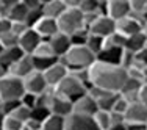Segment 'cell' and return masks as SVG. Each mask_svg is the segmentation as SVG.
<instances>
[{
  "mask_svg": "<svg viewBox=\"0 0 147 130\" xmlns=\"http://www.w3.org/2000/svg\"><path fill=\"white\" fill-rule=\"evenodd\" d=\"M89 80L91 86L94 88H100L111 93H121L127 80V71L121 66H110L96 61L89 68Z\"/></svg>",
  "mask_w": 147,
  "mask_h": 130,
  "instance_id": "obj_1",
  "label": "cell"
},
{
  "mask_svg": "<svg viewBox=\"0 0 147 130\" xmlns=\"http://www.w3.org/2000/svg\"><path fill=\"white\" fill-rule=\"evenodd\" d=\"M59 61L67 68L69 72H72L80 69H89L97 61V57L86 45H72L71 50L63 58H59Z\"/></svg>",
  "mask_w": 147,
  "mask_h": 130,
  "instance_id": "obj_2",
  "label": "cell"
},
{
  "mask_svg": "<svg viewBox=\"0 0 147 130\" xmlns=\"http://www.w3.org/2000/svg\"><path fill=\"white\" fill-rule=\"evenodd\" d=\"M58 28L61 33L72 36L78 31L85 30V22H83V13L78 8H66V11L58 17ZM88 30V28H86Z\"/></svg>",
  "mask_w": 147,
  "mask_h": 130,
  "instance_id": "obj_3",
  "label": "cell"
},
{
  "mask_svg": "<svg viewBox=\"0 0 147 130\" xmlns=\"http://www.w3.org/2000/svg\"><path fill=\"white\" fill-rule=\"evenodd\" d=\"M53 93L57 94V96L63 97V99L71 100L74 104L77 99H80L82 96H85V94L88 93V88L83 85V83H80L74 75L69 74L66 79H63L61 82L53 88Z\"/></svg>",
  "mask_w": 147,
  "mask_h": 130,
  "instance_id": "obj_4",
  "label": "cell"
},
{
  "mask_svg": "<svg viewBox=\"0 0 147 130\" xmlns=\"http://www.w3.org/2000/svg\"><path fill=\"white\" fill-rule=\"evenodd\" d=\"M24 94H25V86H24L22 79L8 75L0 80V99H2V102L20 100Z\"/></svg>",
  "mask_w": 147,
  "mask_h": 130,
  "instance_id": "obj_5",
  "label": "cell"
},
{
  "mask_svg": "<svg viewBox=\"0 0 147 130\" xmlns=\"http://www.w3.org/2000/svg\"><path fill=\"white\" fill-rule=\"evenodd\" d=\"M88 94L97 102L99 110L108 111V113H111V111H113V107H114V104H116V100H117V97H119V93H111V91H105V89L94 88V86L89 88Z\"/></svg>",
  "mask_w": 147,
  "mask_h": 130,
  "instance_id": "obj_6",
  "label": "cell"
},
{
  "mask_svg": "<svg viewBox=\"0 0 147 130\" xmlns=\"http://www.w3.org/2000/svg\"><path fill=\"white\" fill-rule=\"evenodd\" d=\"M24 86H25V93H30V94H34V96H41L44 94L45 91L52 89L49 88L47 82L44 79V74L42 72H31L28 77L24 79Z\"/></svg>",
  "mask_w": 147,
  "mask_h": 130,
  "instance_id": "obj_7",
  "label": "cell"
},
{
  "mask_svg": "<svg viewBox=\"0 0 147 130\" xmlns=\"http://www.w3.org/2000/svg\"><path fill=\"white\" fill-rule=\"evenodd\" d=\"M88 31H89V35H94V36H99L102 39H107L108 36L116 33V22L108 16H100L88 28Z\"/></svg>",
  "mask_w": 147,
  "mask_h": 130,
  "instance_id": "obj_8",
  "label": "cell"
},
{
  "mask_svg": "<svg viewBox=\"0 0 147 130\" xmlns=\"http://www.w3.org/2000/svg\"><path fill=\"white\" fill-rule=\"evenodd\" d=\"M107 16L114 22L130 16V0H108L107 3Z\"/></svg>",
  "mask_w": 147,
  "mask_h": 130,
  "instance_id": "obj_9",
  "label": "cell"
},
{
  "mask_svg": "<svg viewBox=\"0 0 147 130\" xmlns=\"http://www.w3.org/2000/svg\"><path fill=\"white\" fill-rule=\"evenodd\" d=\"M142 30H144V25L138 19H135L133 16L124 17V19L116 22V31L119 35H122L124 38H130L133 35H138Z\"/></svg>",
  "mask_w": 147,
  "mask_h": 130,
  "instance_id": "obj_10",
  "label": "cell"
},
{
  "mask_svg": "<svg viewBox=\"0 0 147 130\" xmlns=\"http://www.w3.org/2000/svg\"><path fill=\"white\" fill-rule=\"evenodd\" d=\"M64 130H99V127L94 122V118L72 113L69 118H66V129Z\"/></svg>",
  "mask_w": 147,
  "mask_h": 130,
  "instance_id": "obj_11",
  "label": "cell"
},
{
  "mask_svg": "<svg viewBox=\"0 0 147 130\" xmlns=\"http://www.w3.org/2000/svg\"><path fill=\"white\" fill-rule=\"evenodd\" d=\"M99 111V107H97V102L89 96L88 93L85 96H82L80 99H77L74 102V113L80 114V116H89L92 118L94 114Z\"/></svg>",
  "mask_w": 147,
  "mask_h": 130,
  "instance_id": "obj_12",
  "label": "cell"
},
{
  "mask_svg": "<svg viewBox=\"0 0 147 130\" xmlns=\"http://www.w3.org/2000/svg\"><path fill=\"white\" fill-rule=\"evenodd\" d=\"M41 43H42V38H41L33 28H28L22 36H19L17 45L22 49V52L25 55H33V52L36 50V47Z\"/></svg>",
  "mask_w": 147,
  "mask_h": 130,
  "instance_id": "obj_13",
  "label": "cell"
},
{
  "mask_svg": "<svg viewBox=\"0 0 147 130\" xmlns=\"http://www.w3.org/2000/svg\"><path fill=\"white\" fill-rule=\"evenodd\" d=\"M33 30L39 35L42 39H50L52 36H55L57 33H59L58 28V20L57 19H50V17H41L38 20V24L33 27Z\"/></svg>",
  "mask_w": 147,
  "mask_h": 130,
  "instance_id": "obj_14",
  "label": "cell"
},
{
  "mask_svg": "<svg viewBox=\"0 0 147 130\" xmlns=\"http://www.w3.org/2000/svg\"><path fill=\"white\" fill-rule=\"evenodd\" d=\"M147 122V107L142 102H136L125 111V124H146Z\"/></svg>",
  "mask_w": 147,
  "mask_h": 130,
  "instance_id": "obj_15",
  "label": "cell"
},
{
  "mask_svg": "<svg viewBox=\"0 0 147 130\" xmlns=\"http://www.w3.org/2000/svg\"><path fill=\"white\" fill-rule=\"evenodd\" d=\"M67 75H69V71L61 61H58L57 64H53L49 71L44 72V79H45V82H47L49 88H52V89H53L63 79H66Z\"/></svg>",
  "mask_w": 147,
  "mask_h": 130,
  "instance_id": "obj_16",
  "label": "cell"
},
{
  "mask_svg": "<svg viewBox=\"0 0 147 130\" xmlns=\"http://www.w3.org/2000/svg\"><path fill=\"white\" fill-rule=\"evenodd\" d=\"M31 72H34V66H33V58L31 55H25L24 58H20L17 63L9 68V75L17 77V79H25L28 77Z\"/></svg>",
  "mask_w": 147,
  "mask_h": 130,
  "instance_id": "obj_17",
  "label": "cell"
},
{
  "mask_svg": "<svg viewBox=\"0 0 147 130\" xmlns=\"http://www.w3.org/2000/svg\"><path fill=\"white\" fill-rule=\"evenodd\" d=\"M47 41L50 43L52 49H53L55 55H57L58 58H63L69 50H71V47H72L71 36H67V35L61 33V31H59V33H57L55 36H52L50 39H47Z\"/></svg>",
  "mask_w": 147,
  "mask_h": 130,
  "instance_id": "obj_18",
  "label": "cell"
},
{
  "mask_svg": "<svg viewBox=\"0 0 147 130\" xmlns=\"http://www.w3.org/2000/svg\"><path fill=\"white\" fill-rule=\"evenodd\" d=\"M50 111L52 114H57V116H61V118H69L72 113H74V104L67 99H63V97L57 96L53 93V99L50 102Z\"/></svg>",
  "mask_w": 147,
  "mask_h": 130,
  "instance_id": "obj_19",
  "label": "cell"
},
{
  "mask_svg": "<svg viewBox=\"0 0 147 130\" xmlns=\"http://www.w3.org/2000/svg\"><path fill=\"white\" fill-rule=\"evenodd\" d=\"M64 11H66V5H64L63 0H42L41 13H42L44 17L58 19Z\"/></svg>",
  "mask_w": 147,
  "mask_h": 130,
  "instance_id": "obj_20",
  "label": "cell"
},
{
  "mask_svg": "<svg viewBox=\"0 0 147 130\" xmlns=\"http://www.w3.org/2000/svg\"><path fill=\"white\" fill-rule=\"evenodd\" d=\"M24 57H25V53L22 52V49H20L19 45L11 47V49H3V50L0 52V66L9 69L14 63H17Z\"/></svg>",
  "mask_w": 147,
  "mask_h": 130,
  "instance_id": "obj_21",
  "label": "cell"
},
{
  "mask_svg": "<svg viewBox=\"0 0 147 130\" xmlns=\"http://www.w3.org/2000/svg\"><path fill=\"white\" fill-rule=\"evenodd\" d=\"M122 55H124V49H103L97 55V61L110 66H121Z\"/></svg>",
  "mask_w": 147,
  "mask_h": 130,
  "instance_id": "obj_22",
  "label": "cell"
},
{
  "mask_svg": "<svg viewBox=\"0 0 147 130\" xmlns=\"http://www.w3.org/2000/svg\"><path fill=\"white\" fill-rule=\"evenodd\" d=\"M147 47V36L144 35V31H141V33L138 35H133V36L127 38V41H125V50L131 52V53H139L141 50H144Z\"/></svg>",
  "mask_w": 147,
  "mask_h": 130,
  "instance_id": "obj_23",
  "label": "cell"
},
{
  "mask_svg": "<svg viewBox=\"0 0 147 130\" xmlns=\"http://www.w3.org/2000/svg\"><path fill=\"white\" fill-rule=\"evenodd\" d=\"M28 13H30V9L25 6L24 0H17V2L14 3V6L9 9L8 19L11 20V22H25Z\"/></svg>",
  "mask_w": 147,
  "mask_h": 130,
  "instance_id": "obj_24",
  "label": "cell"
},
{
  "mask_svg": "<svg viewBox=\"0 0 147 130\" xmlns=\"http://www.w3.org/2000/svg\"><path fill=\"white\" fill-rule=\"evenodd\" d=\"M66 129V118L57 114H50L42 122V130H64Z\"/></svg>",
  "mask_w": 147,
  "mask_h": 130,
  "instance_id": "obj_25",
  "label": "cell"
},
{
  "mask_svg": "<svg viewBox=\"0 0 147 130\" xmlns=\"http://www.w3.org/2000/svg\"><path fill=\"white\" fill-rule=\"evenodd\" d=\"M31 57H36V58H58L47 39H42V43L36 47V50L33 52Z\"/></svg>",
  "mask_w": 147,
  "mask_h": 130,
  "instance_id": "obj_26",
  "label": "cell"
},
{
  "mask_svg": "<svg viewBox=\"0 0 147 130\" xmlns=\"http://www.w3.org/2000/svg\"><path fill=\"white\" fill-rule=\"evenodd\" d=\"M92 118H94L96 125L99 127V130H110L111 129V113L99 110Z\"/></svg>",
  "mask_w": 147,
  "mask_h": 130,
  "instance_id": "obj_27",
  "label": "cell"
},
{
  "mask_svg": "<svg viewBox=\"0 0 147 130\" xmlns=\"http://www.w3.org/2000/svg\"><path fill=\"white\" fill-rule=\"evenodd\" d=\"M33 58V66H34V71L38 72H45L52 68L53 64H57L59 61V58H36V57H31Z\"/></svg>",
  "mask_w": 147,
  "mask_h": 130,
  "instance_id": "obj_28",
  "label": "cell"
},
{
  "mask_svg": "<svg viewBox=\"0 0 147 130\" xmlns=\"http://www.w3.org/2000/svg\"><path fill=\"white\" fill-rule=\"evenodd\" d=\"M78 9L83 14H92V13L100 14V0H80Z\"/></svg>",
  "mask_w": 147,
  "mask_h": 130,
  "instance_id": "obj_29",
  "label": "cell"
},
{
  "mask_svg": "<svg viewBox=\"0 0 147 130\" xmlns=\"http://www.w3.org/2000/svg\"><path fill=\"white\" fill-rule=\"evenodd\" d=\"M125 41H127V38H124L122 35H119L116 31V33H113L111 36H108L107 39H105L103 49H124Z\"/></svg>",
  "mask_w": 147,
  "mask_h": 130,
  "instance_id": "obj_30",
  "label": "cell"
},
{
  "mask_svg": "<svg viewBox=\"0 0 147 130\" xmlns=\"http://www.w3.org/2000/svg\"><path fill=\"white\" fill-rule=\"evenodd\" d=\"M103 44H105V39H102V38H99V36H94V35H89L88 41H86V47H88L96 57L103 50Z\"/></svg>",
  "mask_w": 147,
  "mask_h": 130,
  "instance_id": "obj_31",
  "label": "cell"
},
{
  "mask_svg": "<svg viewBox=\"0 0 147 130\" xmlns=\"http://www.w3.org/2000/svg\"><path fill=\"white\" fill-rule=\"evenodd\" d=\"M50 114H52V111H50V108H49V107L38 105V107H34L33 110H31V118L30 119H34V121H38V122H41V124H42V122Z\"/></svg>",
  "mask_w": 147,
  "mask_h": 130,
  "instance_id": "obj_32",
  "label": "cell"
},
{
  "mask_svg": "<svg viewBox=\"0 0 147 130\" xmlns=\"http://www.w3.org/2000/svg\"><path fill=\"white\" fill-rule=\"evenodd\" d=\"M141 86H142V83L139 82V80L128 79V77H127V80H125V83H124V86H122V89H121V93H119V94L139 93V91H141Z\"/></svg>",
  "mask_w": 147,
  "mask_h": 130,
  "instance_id": "obj_33",
  "label": "cell"
},
{
  "mask_svg": "<svg viewBox=\"0 0 147 130\" xmlns=\"http://www.w3.org/2000/svg\"><path fill=\"white\" fill-rule=\"evenodd\" d=\"M8 116H13V118H16L17 121H20L22 124H25V122L31 118V110L27 108L25 105H22V102H20V107H17L16 110L13 111L11 114H8Z\"/></svg>",
  "mask_w": 147,
  "mask_h": 130,
  "instance_id": "obj_34",
  "label": "cell"
},
{
  "mask_svg": "<svg viewBox=\"0 0 147 130\" xmlns=\"http://www.w3.org/2000/svg\"><path fill=\"white\" fill-rule=\"evenodd\" d=\"M17 41H19V38H17L16 35L13 33V31H9V33L2 35V36H0V45H2V49L16 47V45H17Z\"/></svg>",
  "mask_w": 147,
  "mask_h": 130,
  "instance_id": "obj_35",
  "label": "cell"
},
{
  "mask_svg": "<svg viewBox=\"0 0 147 130\" xmlns=\"http://www.w3.org/2000/svg\"><path fill=\"white\" fill-rule=\"evenodd\" d=\"M22 122L17 121L13 116H5L3 118V130H20L22 129Z\"/></svg>",
  "mask_w": 147,
  "mask_h": 130,
  "instance_id": "obj_36",
  "label": "cell"
},
{
  "mask_svg": "<svg viewBox=\"0 0 147 130\" xmlns=\"http://www.w3.org/2000/svg\"><path fill=\"white\" fill-rule=\"evenodd\" d=\"M88 36H89V31L85 28V30L78 31V33L72 35V36H71V43H72V45H86Z\"/></svg>",
  "mask_w": 147,
  "mask_h": 130,
  "instance_id": "obj_37",
  "label": "cell"
},
{
  "mask_svg": "<svg viewBox=\"0 0 147 130\" xmlns=\"http://www.w3.org/2000/svg\"><path fill=\"white\" fill-rule=\"evenodd\" d=\"M128 107H130V104H128V102L125 100L121 94H119L116 104H114V107H113V111H114V113H119V114H124L125 116V111L128 110Z\"/></svg>",
  "mask_w": 147,
  "mask_h": 130,
  "instance_id": "obj_38",
  "label": "cell"
},
{
  "mask_svg": "<svg viewBox=\"0 0 147 130\" xmlns=\"http://www.w3.org/2000/svg\"><path fill=\"white\" fill-rule=\"evenodd\" d=\"M41 17H42V13H41V9H34V11H30L28 16H27V20H25L27 27H28V28H33V27L38 24V20H39Z\"/></svg>",
  "mask_w": 147,
  "mask_h": 130,
  "instance_id": "obj_39",
  "label": "cell"
},
{
  "mask_svg": "<svg viewBox=\"0 0 147 130\" xmlns=\"http://www.w3.org/2000/svg\"><path fill=\"white\" fill-rule=\"evenodd\" d=\"M20 102H22V105H25L27 108L33 110V108L38 105V96L30 94V93H25V94L22 96V99H20Z\"/></svg>",
  "mask_w": 147,
  "mask_h": 130,
  "instance_id": "obj_40",
  "label": "cell"
},
{
  "mask_svg": "<svg viewBox=\"0 0 147 130\" xmlns=\"http://www.w3.org/2000/svg\"><path fill=\"white\" fill-rule=\"evenodd\" d=\"M17 107H20V100H6V102H3V113H5V116H8Z\"/></svg>",
  "mask_w": 147,
  "mask_h": 130,
  "instance_id": "obj_41",
  "label": "cell"
},
{
  "mask_svg": "<svg viewBox=\"0 0 147 130\" xmlns=\"http://www.w3.org/2000/svg\"><path fill=\"white\" fill-rule=\"evenodd\" d=\"M28 30V27H27V24L25 22H13V27H11V31L16 35L17 38L19 36H22L25 31Z\"/></svg>",
  "mask_w": 147,
  "mask_h": 130,
  "instance_id": "obj_42",
  "label": "cell"
},
{
  "mask_svg": "<svg viewBox=\"0 0 147 130\" xmlns=\"http://www.w3.org/2000/svg\"><path fill=\"white\" fill-rule=\"evenodd\" d=\"M11 27H13V22L8 17H0V36L9 33V31H11Z\"/></svg>",
  "mask_w": 147,
  "mask_h": 130,
  "instance_id": "obj_43",
  "label": "cell"
},
{
  "mask_svg": "<svg viewBox=\"0 0 147 130\" xmlns=\"http://www.w3.org/2000/svg\"><path fill=\"white\" fill-rule=\"evenodd\" d=\"M136 64H139L141 68H147V47L136 53Z\"/></svg>",
  "mask_w": 147,
  "mask_h": 130,
  "instance_id": "obj_44",
  "label": "cell"
},
{
  "mask_svg": "<svg viewBox=\"0 0 147 130\" xmlns=\"http://www.w3.org/2000/svg\"><path fill=\"white\" fill-rule=\"evenodd\" d=\"M122 124H125V116L111 111V127H114V125H122Z\"/></svg>",
  "mask_w": 147,
  "mask_h": 130,
  "instance_id": "obj_45",
  "label": "cell"
},
{
  "mask_svg": "<svg viewBox=\"0 0 147 130\" xmlns=\"http://www.w3.org/2000/svg\"><path fill=\"white\" fill-rule=\"evenodd\" d=\"M139 102H142L147 107V85L141 86V91H139Z\"/></svg>",
  "mask_w": 147,
  "mask_h": 130,
  "instance_id": "obj_46",
  "label": "cell"
},
{
  "mask_svg": "<svg viewBox=\"0 0 147 130\" xmlns=\"http://www.w3.org/2000/svg\"><path fill=\"white\" fill-rule=\"evenodd\" d=\"M127 130H147L146 124H125Z\"/></svg>",
  "mask_w": 147,
  "mask_h": 130,
  "instance_id": "obj_47",
  "label": "cell"
},
{
  "mask_svg": "<svg viewBox=\"0 0 147 130\" xmlns=\"http://www.w3.org/2000/svg\"><path fill=\"white\" fill-rule=\"evenodd\" d=\"M8 75H9V69H6V68H3V66H0V80L5 79V77H8Z\"/></svg>",
  "mask_w": 147,
  "mask_h": 130,
  "instance_id": "obj_48",
  "label": "cell"
},
{
  "mask_svg": "<svg viewBox=\"0 0 147 130\" xmlns=\"http://www.w3.org/2000/svg\"><path fill=\"white\" fill-rule=\"evenodd\" d=\"M142 85H147V68L142 69Z\"/></svg>",
  "mask_w": 147,
  "mask_h": 130,
  "instance_id": "obj_49",
  "label": "cell"
},
{
  "mask_svg": "<svg viewBox=\"0 0 147 130\" xmlns=\"http://www.w3.org/2000/svg\"><path fill=\"white\" fill-rule=\"evenodd\" d=\"M110 130H127V125L122 124V125H114V127H111Z\"/></svg>",
  "mask_w": 147,
  "mask_h": 130,
  "instance_id": "obj_50",
  "label": "cell"
},
{
  "mask_svg": "<svg viewBox=\"0 0 147 130\" xmlns=\"http://www.w3.org/2000/svg\"><path fill=\"white\" fill-rule=\"evenodd\" d=\"M0 116H5V113H3V102H0Z\"/></svg>",
  "mask_w": 147,
  "mask_h": 130,
  "instance_id": "obj_51",
  "label": "cell"
},
{
  "mask_svg": "<svg viewBox=\"0 0 147 130\" xmlns=\"http://www.w3.org/2000/svg\"><path fill=\"white\" fill-rule=\"evenodd\" d=\"M142 31H144V35H146V36H147V24H146V25H144V30H142Z\"/></svg>",
  "mask_w": 147,
  "mask_h": 130,
  "instance_id": "obj_52",
  "label": "cell"
},
{
  "mask_svg": "<svg viewBox=\"0 0 147 130\" xmlns=\"http://www.w3.org/2000/svg\"><path fill=\"white\" fill-rule=\"evenodd\" d=\"M20 130H30V129H28V127H27V125H25V124H24V125H22V129H20Z\"/></svg>",
  "mask_w": 147,
  "mask_h": 130,
  "instance_id": "obj_53",
  "label": "cell"
},
{
  "mask_svg": "<svg viewBox=\"0 0 147 130\" xmlns=\"http://www.w3.org/2000/svg\"><path fill=\"white\" fill-rule=\"evenodd\" d=\"M2 50H3V49H2V45H0V52H2Z\"/></svg>",
  "mask_w": 147,
  "mask_h": 130,
  "instance_id": "obj_54",
  "label": "cell"
},
{
  "mask_svg": "<svg viewBox=\"0 0 147 130\" xmlns=\"http://www.w3.org/2000/svg\"><path fill=\"white\" fill-rule=\"evenodd\" d=\"M146 127H147V122H146Z\"/></svg>",
  "mask_w": 147,
  "mask_h": 130,
  "instance_id": "obj_55",
  "label": "cell"
},
{
  "mask_svg": "<svg viewBox=\"0 0 147 130\" xmlns=\"http://www.w3.org/2000/svg\"><path fill=\"white\" fill-rule=\"evenodd\" d=\"M0 102H2V99H0Z\"/></svg>",
  "mask_w": 147,
  "mask_h": 130,
  "instance_id": "obj_56",
  "label": "cell"
}]
</instances>
